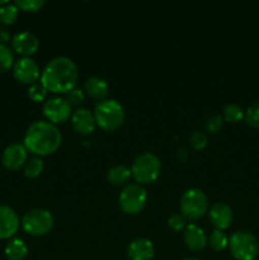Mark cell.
I'll use <instances>...</instances> for the list:
<instances>
[{
    "instance_id": "obj_1",
    "label": "cell",
    "mask_w": 259,
    "mask_h": 260,
    "mask_svg": "<svg viewBox=\"0 0 259 260\" xmlns=\"http://www.w3.org/2000/svg\"><path fill=\"white\" fill-rule=\"evenodd\" d=\"M79 78L76 63L68 56H56L41 74V83L53 93H68L75 88Z\"/></svg>"
},
{
    "instance_id": "obj_2",
    "label": "cell",
    "mask_w": 259,
    "mask_h": 260,
    "mask_svg": "<svg viewBox=\"0 0 259 260\" xmlns=\"http://www.w3.org/2000/svg\"><path fill=\"white\" fill-rule=\"evenodd\" d=\"M60 144L61 132L51 122L36 121L25 131L24 147L36 155L52 154Z\"/></svg>"
},
{
    "instance_id": "obj_3",
    "label": "cell",
    "mask_w": 259,
    "mask_h": 260,
    "mask_svg": "<svg viewBox=\"0 0 259 260\" xmlns=\"http://www.w3.org/2000/svg\"><path fill=\"white\" fill-rule=\"evenodd\" d=\"M96 124L103 129H117L124 122V109L116 99H103L98 102L94 111Z\"/></svg>"
},
{
    "instance_id": "obj_4",
    "label": "cell",
    "mask_w": 259,
    "mask_h": 260,
    "mask_svg": "<svg viewBox=\"0 0 259 260\" xmlns=\"http://www.w3.org/2000/svg\"><path fill=\"white\" fill-rule=\"evenodd\" d=\"M229 246L238 260H254L259 253L258 239L245 230L235 231L229 239Z\"/></svg>"
},
{
    "instance_id": "obj_5",
    "label": "cell",
    "mask_w": 259,
    "mask_h": 260,
    "mask_svg": "<svg viewBox=\"0 0 259 260\" xmlns=\"http://www.w3.org/2000/svg\"><path fill=\"white\" fill-rule=\"evenodd\" d=\"M161 170L159 157L152 152H144L135 159L131 173L139 183H151L157 179Z\"/></svg>"
},
{
    "instance_id": "obj_6",
    "label": "cell",
    "mask_w": 259,
    "mask_h": 260,
    "mask_svg": "<svg viewBox=\"0 0 259 260\" xmlns=\"http://www.w3.org/2000/svg\"><path fill=\"white\" fill-rule=\"evenodd\" d=\"M207 207V196L198 188H190V189L185 190L180 197V212L184 218L197 220L205 215Z\"/></svg>"
},
{
    "instance_id": "obj_7",
    "label": "cell",
    "mask_w": 259,
    "mask_h": 260,
    "mask_svg": "<svg viewBox=\"0 0 259 260\" xmlns=\"http://www.w3.org/2000/svg\"><path fill=\"white\" fill-rule=\"evenodd\" d=\"M52 213L45 208H35L30 210L23 216L22 225L25 233L33 236H42L50 233L51 229L53 228Z\"/></svg>"
},
{
    "instance_id": "obj_8",
    "label": "cell",
    "mask_w": 259,
    "mask_h": 260,
    "mask_svg": "<svg viewBox=\"0 0 259 260\" xmlns=\"http://www.w3.org/2000/svg\"><path fill=\"white\" fill-rule=\"evenodd\" d=\"M119 206L122 211L130 215L140 212L145 207L147 201V193L141 185L130 184L122 189L119 193Z\"/></svg>"
},
{
    "instance_id": "obj_9",
    "label": "cell",
    "mask_w": 259,
    "mask_h": 260,
    "mask_svg": "<svg viewBox=\"0 0 259 260\" xmlns=\"http://www.w3.org/2000/svg\"><path fill=\"white\" fill-rule=\"evenodd\" d=\"M43 114L53 124L65 122L71 116V106L65 98L52 96V98H48L43 104Z\"/></svg>"
},
{
    "instance_id": "obj_10",
    "label": "cell",
    "mask_w": 259,
    "mask_h": 260,
    "mask_svg": "<svg viewBox=\"0 0 259 260\" xmlns=\"http://www.w3.org/2000/svg\"><path fill=\"white\" fill-rule=\"evenodd\" d=\"M13 75L24 84H35L40 78V68L30 57H22L13 65Z\"/></svg>"
},
{
    "instance_id": "obj_11",
    "label": "cell",
    "mask_w": 259,
    "mask_h": 260,
    "mask_svg": "<svg viewBox=\"0 0 259 260\" xmlns=\"http://www.w3.org/2000/svg\"><path fill=\"white\" fill-rule=\"evenodd\" d=\"M12 46L18 53L23 55L24 57H29L38 50L40 41L35 33L29 32V30H23V32L13 36Z\"/></svg>"
},
{
    "instance_id": "obj_12",
    "label": "cell",
    "mask_w": 259,
    "mask_h": 260,
    "mask_svg": "<svg viewBox=\"0 0 259 260\" xmlns=\"http://www.w3.org/2000/svg\"><path fill=\"white\" fill-rule=\"evenodd\" d=\"M3 165L9 170H18L27 161V149L22 144H12L4 150Z\"/></svg>"
},
{
    "instance_id": "obj_13",
    "label": "cell",
    "mask_w": 259,
    "mask_h": 260,
    "mask_svg": "<svg viewBox=\"0 0 259 260\" xmlns=\"http://www.w3.org/2000/svg\"><path fill=\"white\" fill-rule=\"evenodd\" d=\"M19 228V218L15 211L8 206L0 205V240L9 239Z\"/></svg>"
},
{
    "instance_id": "obj_14",
    "label": "cell",
    "mask_w": 259,
    "mask_h": 260,
    "mask_svg": "<svg viewBox=\"0 0 259 260\" xmlns=\"http://www.w3.org/2000/svg\"><path fill=\"white\" fill-rule=\"evenodd\" d=\"M210 221L216 230H225L233 222V210L225 202H216L210 210Z\"/></svg>"
},
{
    "instance_id": "obj_15",
    "label": "cell",
    "mask_w": 259,
    "mask_h": 260,
    "mask_svg": "<svg viewBox=\"0 0 259 260\" xmlns=\"http://www.w3.org/2000/svg\"><path fill=\"white\" fill-rule=\"evenodd\" d=\"M71 123L79 134H90L96 126V121L94 114L86 108H78L71 114Z\"/></svg>"
},
{
    "instance_id": "obj_16",
    "label": "cell",
    "mask_w": 259,
    "mask_h": 260,
    "mask_svg": "<svg viewBox=\"0 0 259 260\" xmlns=\"http://www.w3.org/2000/svg\"><path fill=\"white\" fill-rule=\"evenodd\" d=\"M183 241L188 249L193 251H200L207 244V238L205 235V231L200 226L196 223H189L185 226L184 233H183Z\"/></svg>"
},
{
    "instance_id": "obj_17",
    "label": "cell",
    "mask_w": 259,
    "mask_h": 260,
    "mask_svg": "<svg viewBox=\"0 0 259 260\" xmlns=\"http://www.w3.org/2000/svg\"><path fill=\"white\" fill-rule=\"evenodd\" d=\"M127 255L131 260H150L154 256V245L149 239H136L127 248Z\"/></svg>"
},
{
    "instance_id": "obj_18",
    "label": "cell",
    "mask_w": 259,
    "mask_h": 260,
    "mask_svg": "<svg viewBox=\"0 0 259 260\" xmlns=\"http://www.w3.org/2000/svg\"><path fill=\"white\" fill-rule=\"evenodd\" d=\"M85 90L93 98L103 99L108 94V84L101 76H90L85 81Z\"/></svg>"
},
{
    "instance_id": "obj_19",
    "label": "cell",
    "mask_w": 259,
    "mask_h": 260,
    "mask_svg": "<svg viewBox=\"0 0 259 260\" xmlns=\"http://www.w3.org/2000/svg\"><path fill=\"white\" fill-rule=\"evenodd\" d=\"M5 255L9 260H23L27 256L28 249L24 241L19 238L12 239L5 246Z\"/></svg>"
},
{
    "instance_id": "obj_20",
    "label": "cell",
    "mask_w": 259,
    "mask_h": 260,
    "mask_svg": "<svg viewBox=\"0 0 259 260\" xmlns=\"http://www.w3.org/2000/svg\"><path fill=\"white\" fill-rule=\"evenodd\" d=\"M131 177V170L124 165H114L107 173V179L114 185H119L126 183Z\"/></svg>"
},
{
    "instance_id": "obj_21",
    "label": "cell",
    "mask_w": 259,
    "mask_h": 260,
    "mask_svg": "<svg viewBox=\"0 0 259 260\" xmlns=\"http://www.w3.org/2000/svg\"><path fill=\"white\" fill-rule=\"evenodd\" d=\"M18 7L13 3H8V4L2 5L0 7V24L9 25L15 22L18 17Z\"/></svg>"
},
{
    "instance_id": "obj_22",
    "label": "cell",
    "mask_w": 259,
    "mask_h": 260,
    "mask_svg": "<svg viewBox=\"0 0 259 260\" xmlns=\"http://www.w3.org/2000/svg\"><path fill=\"white\" fill-rule=\"evenodd\" d=\"M208 244L216 251H221L229 245V239L222 230H215L208 239Z\"/></svg>"
},
{
    "instance_id": "obj_23",
    "label": "cell",
    "mask_w": 259,
    "mask_h": 260,
    "mask_svg": "<svg viewBox=\"0 0 259 260\" xmlns=\"http://www.w3.org/2000/svg\"><path fill=\"white\" fill-rule=\"evenodd\" d=\"M244 113L245 112L243 111V108L239 104L230 103L228 106H225V108H223L222 117L228 122H238L244 118Z\"/></svg>"
},
{
    "instance_id": "obj_24",
    "label": "cell",
    "mask_w": 259,
    "mask_h": 260,
    "mask_svg": "<svg viewBox=\"0 0 259 260\" xmlns=\"http://www.w3.org/2000/svg\"><path fill=\"white\" fill-rule=\"evenodd\" d=\"M43 160L41 157H32L25 162L24 175L27 178H36L42 173Z\"/></svg>"
},
{
    "instance_id": "obj_25",
    "label": "cell",
    "mask_w": 259,
    "mask_h": 260,
    "mask_svg": "<svg viewBox=\"0 0 259 260\" xmlns=\"http://www.w3.org/2000/svg\"><path fill=\"white\" fill-rule=\"evenodd\" d=\"M244 118L248 126L259 128V101L248 107V109L244 113Z\"/></svg>"
},
{
    "instance_id": "obj_26",
    "label": "cell",
    "mask_w": 259,
    "mask_h": 260,
    "mask_svg": "<svg viewBox=\"0 0 259 260\" xmlns=\"http://www.w3.org/2000/svg\"><path fill=\"white\" fill-rule=\"evenodd\" d=\"M13 52L7 45H0V74L7 71L13 65Z\"/></svg>"
},
{
    "instance_id": "obj_27",
    "label": "cell",
    "mask_w": 259,
    "mask_h": 260,
    "mask_svg": "<svg viewBox=\"0 0 259 260\" xmlns=\"http://www.w3.org/2000/svg\"><path fill=\"white\" fill-rule=\"evenodd\" d=\"M47 91L48 90L46 89V86L43 85L42 83H35L29 86V89H28V95H29V98L32 99V101L41 102L46 98Z\"/></svg>"
},
{
    "instance_id": "obj_28",
    "label": "cell",
    "mask_w": 259,
    "mask_h": 260,
    "mask_svg": "<svg viewBox=\"0 0 259 260\" xmlns=\"http://www.w3.org/2000/svg\"><path fill=\"white\" fill-rule=\"evenodd\" d=\"M18 9L25 10V12H37L45 5V0H17L14 3Z\"/></svg>"
},
{
    "instance_id": "obj_29",
    "label": "cell",
    "mask_w": 259,
    "mask_h": 260,
    "mask_svg": "<svg viewBox=\"0 0 259 260\" xmlns=\"http://www.w3.org/2000/svg\"><path fill=\"white\" fill-rule=\"evenodd\" d=\"M223 123V117L220 113H213L208 117L207 122H206V127H207V131L211 134H215L218 129L222 127Z\"/></svg>"
},
{
    "instance_id": "obj_30",
    "label": "cell",
    "mask_w": 259,
    "mask_h": 260,
    "mask_svg": "<svg viewBox=\"0 0 259 260\" xmlns=\"http://www.w3.org/2000/svg\"><path fill=\"white\" fill-rule=\"evenodd\" d=\"M189 142L195 150H202L207 145V136L203 132L196 131L190 135Z\"/></svg>"
},
{
    "instance_id": "obj_31",
    "label": "cell",
    "mask_w": 259,
    "mask_h": 260,
    "mask_svg": "<svg viewBox=\"0 0 259 260\" xmlns=\"http://www.w3.org/2000/svg\"><path fill=\"white\" fill-rule=\"evenodd\" d=\"M66 101L70 106H79L84 101V91L79 88H74L66 93Z\"/></svg>"
},
{
    "instance_id": "obj_32",
    "label": "cell",
    "mask_w": 259,
    "mask_h": 260,
    "mask_svg": "<svg viewBox=\"0 0 259 260\" xmlns=\"http://www.w3.org/2000/svg\"><path fill=\"white\" fill-rule=\"evenodd\" d=\"M168 225L172 229H174V230H180V229L185 226V220L180 213H174V215H172L168 218Z\"/></svg>"
},
{
    "instance_id": "obj_33",
    "label": "cell",
    "mask_w": 259,
    "mask_h": 260,
    "mask_svg": "<svg viewBox=\"0 0 259 260\" xmlns=\"http://www.w3.org/2000/svg\"><path fill=\"white\" fill-rule=\"evenodd\" d=\"M10 41V32L8 28L0 27V45H7Z\"/></svg>"
},
{
    "instance_id": "obj_34",
    "label": "cell",
    "mask_w": 259,
    "mask_h": 260,
    "mask_svg": "<svg viewBox=\"0 0 259 260\" xmlns=\"http://www.w3.org/2000/svg\"><path fill=\"white\" fill-rule=\"evenodd\" d=\"M182 260H201V259L195 258V256H190V258H184V259H182Z\"/></svg>"
}]
</instances>
